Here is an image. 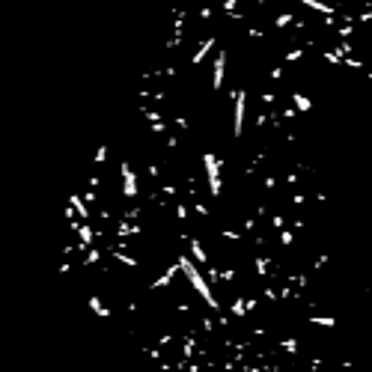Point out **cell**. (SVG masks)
<instances>
[{
    "label": "cell",
    "mask_w": 372,
    "mask_h": 372,
    "mask_svg": "<svg viewBox=\"0 0 372 372\" xmlns=\"http://www.w3.org/2000/svg\"><path fill=\"white\" fill-rule=\"evenodd\" d=\"M203 170H205V182H208V194L218 200L220 194H223V179H220L223 161L215 152H203Z\"/></svg>",
    "instance_id": "cell-1"
},
{
    "label": "cell",
    "mask_w": 372,
    "mask_h": 372,
    "mask_svg": "<svg viewBox=\"0 0 372 372\" xmlns=\"http://www.w3.org/2000/svg\"><path fill=\"white\" fill-rule=\"evenodd\" d=\"M244 119H247V92L244 89H236L232 96V137L244 134Z\"/></svg>",
    "instance_id": "cell-2"
},
{
    "label": "cell",
    "mask_w": 372,
    "mask_h": 372,
    "mask_svg": "<svg viewBox=\"0 0 372 372\" xmlns=\"http://www.w3.org/2000/svg\"><path fill=\"white\" fill-rule=\"evenodd\" d=\"M119 176H122V197L125 200H134L140 194V179L131 170V161H119Z\"/></svg>",
    "instance_id": "cell-3"
},
{
    "label": "cell",
    "mask_w": 372,
    "mask_h": 372,
    "mask_svg": "<svg viewBox=\"0 0 372 372\" xmlns=\"http://www.w3.org/2000/svg\"><path fill=\"white\" fill-rule=\"evenodd\" d=\"M226 63H229V51H226V48H220L218 57H215V63H212V89H215V92H220V89H223Z\"/></svg>",
    "instance_id": "cell-4"
},
{
    "label": "cell",
    "mask_w": 372,
    "mask_h": 372,
    "mask_svg": "<svg viewBox=\"0 0 372 372\" xmlns=\"http://www.w3.org/2000/svg\"><path fill=\"white\" fill-rule=\"evenodd\" d=\"M215 45H218V36H208L205 42H200V48H197V54L191 57V66H194V68H197V66H203V60L208 57V54H212V48H215Z\"/></svg>",
    "instance_id": "cell-5"
},
{
    "label": "cell",
    "mask_w": 372,
    "mask_h": 372,
    "mask_svg": "<svg viewBox=\"0 0 372 372\" xmlns=\"http://www.w3.org/2000/svg\"><path fill=\"white\" fill-rule=\"evenodd\" d=\"M301 6H307V9H313V12H321V15L334 18L337 15V6H331V3H324V0H298Z\"/></svg>",
    "instance_id": "cell-6"
},
{
    "label": "cell",
    "mask_w": 372,
    "mask_h": 372,
    "mask_svg": "<svg viewBox=\"0 0 372 372\" xmlns=\"http://www.w3.org/2000/svg\"><path fill=\"white\" fill-rule=\"evenodd\" d=\"M292 104H295V113H310L313 110V99L307 96V92H292Z\"/></svg>",
    "instance_id": "cell-7"
},
{
    "label": "cell",
    "mask_w": 372,
    "mask_h": 372,
    "mask_svg": "<svg viewBox=\"0 0 372 372\" xmlns=\"http://www.w3.org/2000/svg\"><path fill=\"white\" fill-rule=\"evenodd\" d=\"M107 155H110V143L104 140L102 146L96 149V158H92V167H104V164H107Z\"/></svg>",
    "instance_id": "cell-8"
},
{
    "label": "cell",
    "mask_w": 372,
    "mask_h": 372,
    "mask_svg": "<svg viewBox=\"0 0 372 372\" xmlns=\"http://www.w3.org/2000/svg\"><path fill=\"white\" fill-rule=\"evenodd\" d=\"M298 60H304V48H292L283 54V63H298Z\"/></svg>",
    "instance_id": "cell-9"
},
{
    "label": "cell",
    "mask_w": 372,
    "mask_h": 372,
    "mask_svg": "<svg viewBox=\"0 0 372 372\" xmlns=\"http://www.w3.org/2000/svg\"><path fill=\"white\" fill-rule=\"evenodd\" d=\"M292 21H295V15H292V12H280V15L274 18V27H280V30H283V27H289Z\"/></svg>",
    "instance_id": "cell-10"
}]
</instances>
